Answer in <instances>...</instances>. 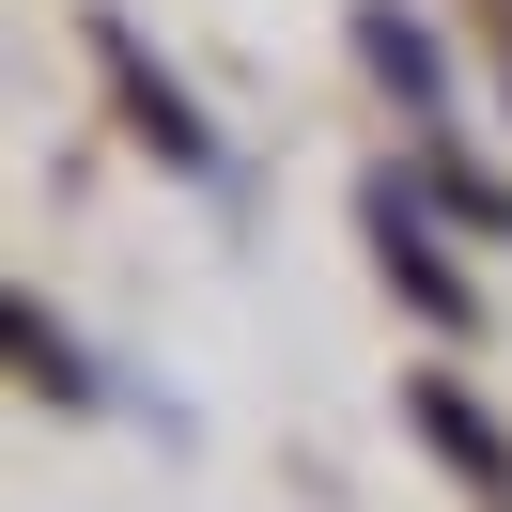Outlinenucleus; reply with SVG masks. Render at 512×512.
I'll use <instances>...</instances> for the list:
<instances>
[{
    "instance_id": "obj_1",
    "label": "nucleus",
    "mask_w": 512,
    "mask_h": 512,
    "mask_svg": "<svg viewBox=\"0 0 512 512\" xmlns=\"http://www.w3.org/2000/svg\"><path fill=\"white\" fill-rule=\"evenodd\" d=\"M16 357H32V388H47V404H94V388H109V373H94V357H78V342H63V326H47V311H32V295H16Z\"/></svg>"
},
{
    "instance_id": "obj_2",
    "label": "nucleus",
    "mask_w": 512,
    "mask_h": 512,
    "mask_svg": "<svg viewBox=\"0 0 512 512\" xmlns=\"http://www.w3.org/2000/svg\"><path fill=\"white\" fill-rule=\"evenodd\" d=\"M357 47H373V63H388V78H404V94H435V47H419V32H404V16H357Z\"/></svg>"
}]
</instances>
